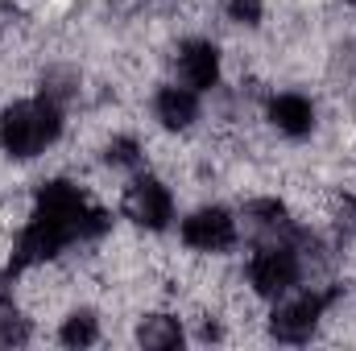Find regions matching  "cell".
Instances as JSON below:
<instances>
[{
	"label": "cell",
	"instance_id": "5b68a950",
	"mask_svg": "<svg viewBox=\"0 0 356 351\" xmlns=\"http://www.w3.org/2000/svg\"><path fill=\"white\" fill-rule=\"evenodd\" d=\"M327 302H332V293H298V298H290V302H282L277 310H273V323H269V331L282 339V343H302V339H311V331L319 327V318L327 314Z\"/></svg>",
	"mask_w": 356,
	"mask_h": 351
},
{
	"label": "cell",
	"instance_id": "30bf717a",
	"mask_svg": "<svg viewBox=\"0 0 356 351\" xmlns=\"http://www.w3.org/2000/svg\"><path fill=\"white\" fill-rule=\"evenodd\" d=\"M95 335H99V327H95V314H88V310L67 314L63 327H58V339L67 348H88V343H95Z\"/></svg>",
	"mask_w": 356,
	"mask_h": 351
},
{
	"label": "cell",
	"instance_id": "8fae6325",
	"mask_svg": "<svg viewBox=\"0 0 356 351\" xmlns=\"http://www.w3.org/2000/svg\"><path fill=\"white\" fill-rule=\"evenodd\" d=\"M25 339V318L17 314L13 302L0 298V343H21Z\"/></svg>",
	"mask_w": 356,
	"mask_h": 351
},
{
	"label": "cell",
	"instance_id": "277c9868",
	"mask_svg": "<svg viewBox=\"0 0 356 351\" xmlns=\"http://www.w3.org/2000/svg\"><path fill=\"white\" fill-rule=\"evenodd\" d=\"M182 244L195 252H224L236 244V219L224 207H199L182 219Z\"/></svg>",
	"mask_w": 356,
	"mask_h": 351
},
{
	"label": "cell",
	"instance_id": "ba28073f",
	"mask_svg": "<svg viewBox=\"0 0 356 351\" xmlns=\"http://www.w3.org/2000/svg\"><path fill=\"white\" fill-rule=\"evenodd\" d=\"M154 116L162 120V128L182 132V128H191L199 120V99H195L191 87H178V83L175 87H162L158 99H154Z\"/></svg>",
	"mask_w": 356,
	"mask_h": 351
},
{
	"label": "cell",
	"instance_id": "9c48e42d",
	"mask_svg": "<svg viewBox=\"0 0 356 351\" xmlns=\"http://www.w3.org/2000/svg\"><path fill=\"white\" fill-rule=\"evenodd\" d=\"M137 343L149 348V351H170L182 343V327H178V318H170V314H149L137 327Z\"/></svg>",
	"mask_w": 356,
	"mask_h": 351
},
{
	"label": "cell",
	"instance_id": "52a82bcc",
	"mask_svg": "<svg viewBox=\"0 0 356 351\" xmlns=\"http://www.w3.org/2000/svg\"><path fill=\"white\" fill-rule=\"evenodd\" d=\"M269 120H273V128L286 132V137H307V132L315 128V103H311L307 95L286 91V95H277V99L269 103Z\"/></svg>",
	"mask_w": 356,
	"mask_h": 351
},
{
	"label": "cell",
	"instance_id": "8992f818",
	"mask_svg": "<svg viewBox=\"0 0 356 351\" xmlns=\"http://www.w3.org/2000/svg\"><path fill=\"white\" fill-rule=\"evenodd\" d=\"M220 79V50L211 42H186L178 50V83L191 91H211Z\"/></svg>",
	"mask_w": 356,
	"mask_h": 351
},
{
	"label": "cell",
	"instance_id": "7a4b0ae2",
	"mask_svg": "<svg viewBox=\"0 0 356 351\" xmlns=\"http://www.w3.org/2000/svg\"><path fill=\"white\" fill-rule=\"evenodd\" d=\"M302 277V257L290 244H266L249 257V285L261 298H282L298 285Z\"/></svg>",
	"mask_w": 356,
	"mask_h": 351
},
{
	"label": "cell",
	"instance_id": "3957f363",
	"mask_svg": "<svg viewBox=\"0 0 356 351\" xmlns=\"http://www.w3.org/2000/svg\"><path fill=\"white\" fill-rule=\"evenodd\" d=\"M175 215V194L158 178H137L124 190V219H133L145 232H162Z\"/></svg>",
	"mask_w": 356,
	"mask_h": 351
},
{
	"label": "cell",
	"instance_id": "7c38bea8",
	"mask_svg": "<svg viewBox=\"0 0 356 351\" xmlns=\"http://www.w3.org/2000/svg\"><path fill=\"white\" fill-rule=\"evenodd\" d=\"M266 12V0H228V17L236 25H257Z\"/></svg>",
	"mask_w": 356,
	"mask_h": 351
},
{
	"label": "cell",
	"instance_id": "6da1fadb",
	"mask_svg": "<svg viewBox=\"0 0 356 351\" xmlns=\"http://www.w3.org/2000/svg\"><path fill=\"white\" fill-rule=\"evenodd\" d=\"M63 132V108L54 99H21L13 108H4L0 116V149L17 162L38 157L46 145H54Z\"/></svg>",
	"mask_w": 356,
	"mask_h": 351
}]
</instances>
